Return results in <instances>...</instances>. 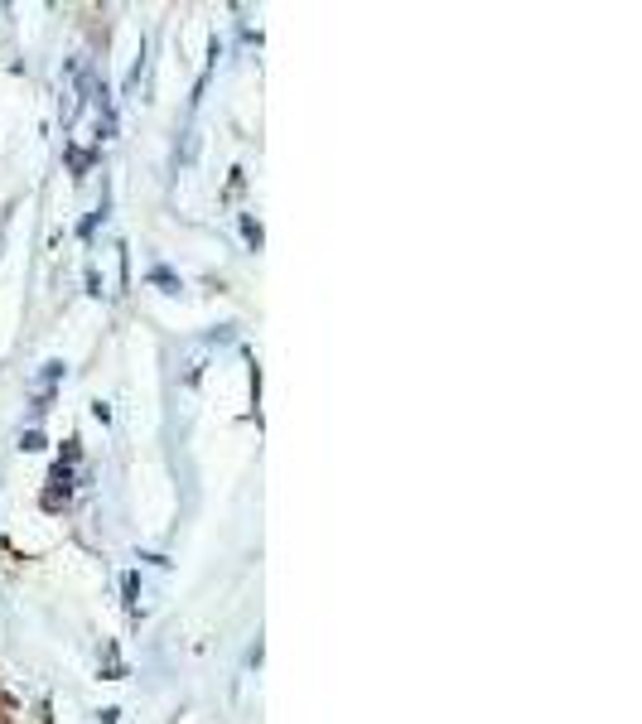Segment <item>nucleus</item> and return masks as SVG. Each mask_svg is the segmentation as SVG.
<instances>
[{"label": "nucleus", "mask_w": 642, "mask_h": 724, "mask_svg": "<svg viewBox=\"0 0 642 724\" xmlns=\"http://www.w3.org/2000/svg\"><path fill=\"white\" fill-rule=\"evenodd\" d=\"M150 285H160V290H169V295H179V290H184V285H179V276H174V271H165V266H155V271H150Z\"/></svg>", "instance_id": "2"}, {"label": "nucleus", "mask_w": 642, "mask_h": 724, "mask_svg": "<svg viewBox=\"0 0 642 724\" xmlns=\"http://www.w3.org/2000/svg\"><path fill=\"white\" fill-rule=\"evenodd\" d=\"M102 218H107V208H97V213H87V218H83V237H92V227L102 223Z\"/></svg>", "instance_id": "6"}, {"label": "nucleus", "mask_w": 642, "mask_h": 724, "mask_svg": "<svg viewBox=\"0 0 642 724\" xmlns=\"http://www.w3.org/2000/svg\"><path fill=\"white\" fill-rule=\"evenodd\" d=\"M242 237H247L252 247H261V227H256V218H242Z\"/></svg>", "instance_id": "4"}, {"label": "nucleus", "mask_w": 642, "mask_h": 724, "mask_svg": "<svg viewBox=\"0 0 642 724\" xmlns=\"http://www.w3.org/2000/svg\"><path fill=\"white\" fill-rule=\"evenodd\" d=\"M121 589H126V609L136 613V609H140V575H136V570H126V580H121Z\"/></svg>", "instance_id": "3"}, {"label": "nucleus", "mask_w": 642, "mask_h": 724, "mask_svg": "<svg viewBox=\"0 0 642 724\" xmlns=\"http://www.w3.org/2000/svg\"><path fill=\"white\" fill-rule=\"evenodd\" d=\"M49 483H54V488L44 493V507H58V502L68 498V493H73V469H68V464H54V474H49Z\"/></svg>", "instance_id": "1"}, {"label": "nucleus", "mask_w": 642, "mask_h": 724, "mask_svg": "<svg viewBox=\"0 0 642 724\" xmlns=\"http://www.w3.org/2000/svg\"><path fill=\"white\" fill-rule=\"evenodd\" d=\"M20 449H44V435H39V430H25V435H20Z\"/></svg>", "instance_id": "5"}]
</instances>
